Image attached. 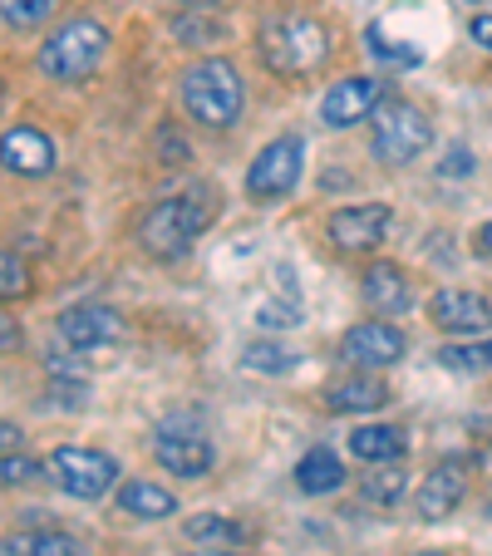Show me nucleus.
I'll list each match as a JSON object with an SVG mask.
<instances>
[{
    "label": "nucleus",
    "mask_w": 492,
    "mask_h": 556,
    "mask_svg": "<svg viewBox=\"0 0 492 556\" xmlns=\"http://www.w3.org/2000/svg\"><path fill=\"white\" fill-rule=\"evenodd\" d=\"M178 94L182 109H188L192 124L212 128H231L247 109V85H241V70L227 60V54H207V60H192L188 70L178 74Z\"/></svg>",
    "instance_id": "1"
},
{
    "label": "nucleus",
    "mask_w": 492,
    "mask_h": 556,
    "mask_svg": "<svg viewBox=\"0 0 492 556\" xmlns=\"http://www.w3.org/2000/svg\"><path fill=\"white\" fill-rule=\"evenodd\" d=\"M256 45H262V60L272 74H281V79H305V74L320 70L325 54H330V30H325V21L286 5V11H272L262 21Z\"/></svg>",
    "instance_id": "2"
},
{
    "label": "nucleus",
    "mask_w": 492,
    "mask_h": 556,
    "mask_svg": "<svg viewBox=\"0 0 492 556\" xmlns=\"http://www.w3.org/2000/svg\"><path fill=\"white\" fill-rule=\"evenodd\" d=\"M212 222V207L198 192H178V198H163L138 217V247H143L153 262H182L192 252L202 231Z\"/></svg>",
    "instance_id": "3"
},
{
    "label": "nucleus",
    "mask_w": 492,
    "mask_h": 556,
    "mask_svg": "<svg viewBox=\"0 0 492 556\" xmlns=\"http://www.w3.org/2000/svg\"><path fill=\"white\" fill-rule=\"evenodd\" d=\"M104 60H109V30L99 21H64L60 30L40 45V54H35L40 74L54 79V85H79V79H89Z\"/></svg>",
    "instance_id": "4"
},
{
    "label": "nucleus",
    "mask_w": 492,
    "mask_h": 556,
    "mask_svg": "<svg viewBox=\"0 0 492 556\" xmlns=\"http://www.w3.org/2000/svg\"><path fill=\"white\" fill-rule=\"evenodd\" d=\"M433 143V124L419 104L408 99H384L375 109V134H369V153L384 163V168H408L414 157H424Z\"/></svg>",
    "instance_id": "5"
},
{
    "label": "nucleus",
    "mask_w": 492,
    "mask_h": 556,
    "mask_svg": "<svg viewBox=\"0 0 492 556\" xmlns=\"http://www.w3.org/2000/svg\"><path fill=\"white\" fill-rule=\"evenodd\" d=\"M45 478H50L60 493L79 497V503H99V497H109L118 488V458L114 453H99V448H74V443H64V448L45 453Z\"/></svg>",
    "instance_id": "6"
},
{
    "label": "nucleus",
    "mask_w": 492,
    "mask_h": 556,
    "mask_svg": "<svg viewBox=\"0 0 492 556\" xmlns=\"http://www.w3.org/2000/svg\"><path fill=\"white\" fill-rule=\"evenodd\" d=\"M305 168V138L301 134H281L252 157L247 168V198L252 202H281L295 192Z\"/></svg>",
    "instance_id": "7"
},
{
    "label": "nucleus",
    "mask_w": 492,
    "mask_h": 556,
    "mask_svg": "<svg viewBox=\"0 0 492 556\" xmlns=\"http://www.w3.org/2000/svg\"><path fill=\"white\" fill-rule=\"evenodd\" d=\"M124 311L104 301H79V305H64L54 315V336L64 340L70 350H104V345H118L124 340Z\"/></svg>",
    "instance_id": "8"
},
{
    "label": "nucleus",
    "mask_w": 492,
    "mask_h": 556,
    "mask_svg": "<svg viewBox=\"0 0 492 556\" xmlns=\"http://www.w3.org/2000/svg\"><path fill=\"white\" fill-rule=\"evenodd\" d=\"M404 350H408L404 330L389 326V320H359V326H350L345 336H340V359L355 365V369H365V375L399 365Z\"/></svg>",
    "instance_id": "9"
},
{
    "label": "nucleus",
    "mask_w": 492,
    "mask_h": 556,
    "mask_svg": "<svg viewBox=\"0 0 492 556\" xmlns=\"http://www.w3.org/2000/svg\"><path fill=\"white\" fill-rule=\"evenodd\" d=\"M384 104V79L379 74H350L340 85H330V94L320 99L325 128H355L365 118H375V109Z\"/></svg>",
    "instance_id": "10"
},
{
    "label": "nucleus",
    "mask_w": 492,
    "mask_h": 556,
    "mask_svg": "<svg viewBox=\"0 0 492 556\" xmlns=\"http://www.w3.org/2000/svg\"><path fill=\"white\" fill-rule=\"evenodd\" d=\"M429 320L443 330V336H488L492 330V301L478 291H463V286H443L429 301Z\"/></svg>",
    "instance_id": "11"
},
{
    "label": "nucleus",
    "mask_w": 492,
    "mask_h": 556,
    "mask_svg": "<svg viewBox=\"0 0 492 556\" xmlns=\"http://www.w3.org/2000/svg\"><path fill=\"white\" fill-rule=\"evenodd\" d=\"M389 222H394L389 202H355V207H340L336 217L325 222V237H330L340 252H375V247L384 242Z\"/></svg>",
    "instance_id": "12"
},
{
    "label": "nucleus",
    "mask_w": 492,
    "mask_h": 556,
    "mask_svg": "<svg viewBox=\"0 0 492 556\" xmlns=\"http://www.w3.org/2000/svg\"><path fill=\"white\" fill-rule=\"evenodd\" d=\"M463 497H468V463L443 458L414 493V513H419V522H443L463 507Z\"/></svg>",
    "instance_id": "13"
},
{
    "label": "nucleus",
    "mask_w": 492,
    "mask_h": 556,
    "mask_svg": "<svg viewBox=\"0 0 492 556\" xmlns=\"http://www.w3.org/2000/svg\"><path fill=\"white\" fill-rule=\"evenodd\" d=\"M0 168L15 178H45L54 173V138L35 124H15L0 134Z\"/></svg>",
    "instance_id": "14"
},
{
    "label": "nucleus",
    "mask_w": 492,
    "mask_h": 556,
    "mask_svg": "<svg viewBox=\"0 0 492 556\" xmlns=\"http://www.w3.org/2000/svg\"><path fill=\"white\" fill-rule=\"evenodd\" d=\"M359 295L375 315H404L414 305V281L399 262H369L359 276Z\"/></svg>",
    "instance_id": "15"
},
{
    "label": "nucleus",
    "mask_w": 492,
    "mask_h": 556,
    "mask_svg": "<svg viewBox=\"0 0 492 556\" xmlns=\"http://www.w3.org/2000/svg\"><path fill=\"white\" fill-rule=\"evenodd\" d=\"M153 458L168 478H207L212 463H217V448H212L202 433H178V439L163 433V439L153 443Z\"/></svg>",
    "instance_id": "16"
},
{
    "label": "nucleus",
    "mask_w": 492,
    "mask_h": 556,
    "mask_svg": "<svg viewBox=\"0 0 492 556\" xmlns=\"http://www.w3.org/2000/svg\"><path fill=\"white\" fill-rule=\"evenodd\" d=\"M114 497H118V513L138 517V522H168V517H178V493L163 483H148V478H124L114 488Z\"/></svg>",
    "instance_id": "17"
},
{
    "label": "nucleus",
    "mask_w": 492,
    "mask_h": 556,
    "mask_svg": "<svg viewBox=\"0 0 492 556\" xmlns=\"http://www.w3.org/2000/svg\"><path fill=\"white\" fill-rule=\"evenodd\" d=\"M389 400H394L389 384L375 375H365V369H355V375L336 379V384L325 389V409L330 414H375V409H384Z\"/></svg>",
    "instance_id": "18"
},
{
    "label": "nucleus",
    "mask_w": 492,
    "mask_h": 556,
    "mask_svg": "<svg viewBox=\"0 0 492 556\" xmlns=\"http://www.w3.org/2000/svg\"><path fill=\"white\" fill-rule=\"evenodd\" d=\"M350 453L359 463H369V468H389V463H399L408 453V439L399 424H359L350 433Z\"/></svg>",
    "instance_id": "19"
},
{
    "label": "nucleus",
    "mask_w": 492,
    "mask_h": 556,
    "mask_svg": "<svg viewBox=\"0 0 492 556\" xmlns=\"http://www.w3.org/2000/svg\"><path fill=\"white\" fill-rule=\"evenodd\" d=\"M345 463H340L336 448H311L301 463H295V488H301L305 497H330L345 488Z\"/></svg>",
    "instance_id": "20"
},
{
    "label": "nucleus",
    "mask_w": 492,
    "mask_h": 556,
    "mask_svg": "<svg viewBox=\"0 0 492 556\" xmlns=\"http://www.w3.org/2000/svg\"><path fill=\"white\" fill-rule=\"evenodd\" d=\"M182 532H188V542H198V546H241L247 536H252L241 522H231V517H222V513L188 517V522H182Z\"/></svg>",
    "instance_id": "21"
},
{
    "label": "nucleus",
    "mask_w": 492,
    "mask_h": 556,
    "mask_svg": "<svg viewBox=\"0 0 492 556\" xmlns=\"http://www.w3.org/2000/svg\"><path fill=\"white\" fill-rule=\"evenodd\" d=\"M439 365L449 375H482L492 369V340H453L439 350Z\"/></svg>",
    "instance_id": "22"
},
{
    "label": "nucleus",
    "mask_w": 492,
    "mask_h": 556,
    "mask_svg": "<svg viewBox=\"0 0 492 556\" xmlns=\"http://www.w3.org/2000/svg\"><path fill=\"white\" fill-rule=\"evenodd\" d=\"M241 365L256 369V375H291L295 365H301V355L286 345H276V340H256V345L241 350Z\"/></svg>",
    "instance_id": "23"
},
{
    "label": "nucleus",
    "mask_w": 492,
    "mask_h": 556,
    "mask_svg": "<svg viewBox=\"0 0 492 556\" xmlns=\"http://www.w3.org/2000/svg\"><path fill=\"white\" fill-rule=\"evenodd\" d=\"M64 0H0V21L11 25V30H40L45 21L60 15Z\"/></svg>",
    "instance_id": "24"
},
{
    "label": "nucleus",
    "mask_w": 492,
    "mask_h": 556,
    "mask_svg": "<svg viewBox=\"0 0 492 556\" xmlns=\"http://www.w3.org/2000/svg\"><path fill=\"white\" fill-rule=\"evenodd\" d=\"M359 493H365V503H375V507H394L399 497L408 493V472L404 468H369V478L359 483Z\"/></svg>",
    "instance_id": "25"
},
{
    "label": "nucleus",
    "mask_w": 492,
    "mask_h": 556,
    "mask_svg": "<svg viewBox=\"0 0 492 556\" xmlns=\"http://www.w3.org/2000/svg\"><path fill=\"white\" fill-rule=\"evenodd\" d=\"M45 478V463H35L30 453H0V488H25Z\"/></svg>",
    "instance_id": "26"
},
{
    "label": "nucleus",
    "mask_w": 492,
    "mask_h": 556,
    "mask_svg": "<svg viewBox=\"0 0 492 556\" xmlns=\"http://www.w3.org/2000/svg\"><path fill=\"white\" fill-rule=\"evenodd\" d=\"M30 556H85V542L74 532H60V527H45L30 536Z\"/></svg>",
    "instance_id": "27"
},
{
    "label": "nucleus",
    "mask_w": 492,
    "mask_h": 556,
    "mask_svg": "<svg viewBox=\"0 0 492 556\" xmlns=\"http://www.w3.org/2000/svg\"><path fill=\"white\" fill-rule=\"evenodd\" d=\"M25 291H30V266L0 247V301H15V295H25Z\"/></svg>",
    "instance_id": "28"
},
{
    "label": "nucleus",
    "mask_w": 492,
    "mask_h": 556,
    "mask_svg": "<svg viewBox=\"0 0 492 556\" xmlns=\"http://www.w3.org/2000/svg\"><path fill=\"white\" fill-rule=\"evenodd\" d=\"M365 40H369V54H379V60H389V64H419V50H399V45H389L379 30H369Z\"/></svg>",
    "instance_id": "29"
},
{
    "label": "nucleus",
    "mask_w": 492,
    "mask_h": 556,
    "mask_svg": "<svg viewBox=\"0 0 492 556\" xmlns=\"http://www.w3.org/2000/svg\"><path fill=\"white\" fill-rule=\"evenodd\" d=\"M21 345H25V326L15 320V315L0 311V355H15Z\"/></svg>",
    "instance_id": "30"
},
{
    "label": "nucleus",
    "mask_w": 492,
    "mask_h": 556,
    "mask_svg": "<svg viewBox=\"0 0 492 556\" xmlns=\"http://www.w3.org/2000/svg\"><path fill=\"white\" fill-rule=\"evenodd\" d=\"M157 143H163V157H173V163H178V157H188V143H182V138L173 134V124L157 128Z\"/></svg>",
    "instance_id": "31"
},
{
    "label": "nucleus",
    "mask_w": 492,
    "mask_h": 556,
    "mask_svg": "<svg viewBox=\"0 0 492 556\" xmlns=\"http://www.w3.org/2000/svg\"><path fill=\"white\" fill-rule=\"evenodd\" d=\"M468 35H472V45H478V50L492 54V15H472V21H468Z\"/></svg>",
    "instance_id": "32"
},
{
    "label": "nucleus",
    "mask_w": 492,
    "mask_h": 556,
    "mask_svg": "<svg viewBox=\"0 0 492 556\" xmlns=\"http://www.w3.org/2000/svg\"><path fill=\"white\" fill-rule=\"evenodd\" d=\"M21 443H25V433L11 419H0V453H21Z\"/></svg>",
    "instance_id": "33"
},
{
    "label": "nucleus",
    "mask_w": 492,
    "mask_h": 556,
    "mask_svg": "<svg viewBox=\"0 0 492 556\" xmlns=\"http://www.w3.org/2000/svg\"><path fill=\"white\" fill-rule=\"evenodd\" d=\"M0 556H30V536H0Z\"/></svg>",
    "instance_id": "34"
},
{
    "label": "nucleus",
    "mask_w": 492,
    "mask_h": 556,
    "mask_svg": "<svg viewBox=\"0 0 492 556\" xmlns=\"http://www.w3.org/2000/svg\"><path fill=\"white\" fill-rule=\"evenodd\" d=\"M182 556H247L241 546H202V552H182Z\"/></svg>",
    "instance_id": "35"
},
{
    "label": "nucleus",
    "mask_w": 492,
    "mask_h": 556,
    "mask_svg": "<svg viewBox=\"0 0 492 556\" xmlns=\"http://www.w3.org/2000/svg\"><path fill=\"white\" fill-rule=\"evenodd\" d=\"M468 168H472V163H468V153H458V157L449 153V163H443V178H453V173H468Z\"/></svg>",
    "instance_id": "36"
},
{
    "label": "nucleus",
    "mask_w": 492,
    "mask_h": 556,
    "mask_svg": "<svg viewBox=\"0 0 492 556\" xmlns=\"http://www.w3.org/2000/svg\"><path fill=\"white\" fill-rule=\"evenodd\" d=\"M472 242H478V252H482V256H492V222H482V227H478V237H472Z\"/></svg>",
    "instance_id": "37"
},
{
    "label": "nucleus",
    "mask_w": 492,
    "mask_h": 556,
    "mask_svg": "<svg viewBox=\"0 0 492 556\" xmlns=\"http://www.w3.org/2000/svg\"><path fill=\"white\" fill-rule=\"evenodd\" d=\"M188 11H217V5H227V0H182Z\"/></svg>",
    "instance_id": "38"
},
{
    "label": "nucleus",
    "mask_w": 492,
    "mask_h": 556,
    "mask_svg": "<svg viewBox=\"0 0 492 556\" xmlns=\"http://www.w3.org/2000/svg\"><path fill=\"white\" fill-rule=\"evenodd\" d=\"M414 556H453V552H414Z\"/></svg>",
    "instance_id": "39"
},
{
    "label": "nucleus",
    "mask_w": 492,
    "mask_h": 556,
    "mask_svg": "<svg viewBox=\"0 0 492 556\" xmlns=\"http://www.w3.org/2000/svg\"><path fill=\"white\" fill-rule=\"evenodd\" d=\"M0 109H5V85H0Z\"/></svg>",
    "instance_id": "40"
}]
</instances>
